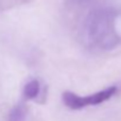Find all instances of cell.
I'll list each match as a JSON object with an SVG mask.
<instances>
[{
    "label": "cell",
    "mask_w": 121,
    "mask_h": 121,
    "mask_svg": "<svg viewBox=\"0 0 121 121\" xmlns=\"http://www.w3.org/2000/svg\"><path fill=\"white\" fill-rule=\"evenodd\" d=\"M82 38L94 51L115 48L121 43V9L100 7L92 11L83 22Z\"/></svg>",
    "instance_id": "1"
},
{
    "label": "cell",
    "mask_w": 121,
    "mask_h": 121,
    "mask_svg": "<svg viewBox=\"0 0 121 121\" xmlns=\"http://www.w3.org/2000/svg\"><path fill=\"white\" fill-rule=\"evenodd\" d=\"M117 92H118L117 86H109L107 88H104V89L95 92L93 94H89V95H79L73 92L66 91L62 93L61 99L66 107L77 111V109H82V108L89 107V106L101 105V104L108 101L111 98H113L117 94Z\"/></svg>",
    "instance_id": "2"
},
{
    "label": "cell",
    "mask_w": 121,
    "mask_h": 121,
    "mask_svg": "<svg viewBox=\"0 0 121 121\" xmlns=\"http://www.w3.org/2000/svg\"><path fill=\"white\" fill-rule=\"evenodd\" d=\"M24 96L27 100H34L39 96L40 94V82L38 80H31L28 81L25 86H24Z\"/></svg>",
    "instance_id": "3"
},
{
    "label": "cell",
    "mask_w": 121,
    "mask_h": 121,
    "mask_svg": "<svg viewBox=\"0 0 121 121\" xmlns=\"http://www.w3.org/2000/svg\"><path fill=\"white\" fill-rule=\"evenodd\" d=\"M26 108L22 105H17L12 108L8 115V121H25L26 120Z\"/></svg>",
    "instance_id": "4"
}]
</instances>
